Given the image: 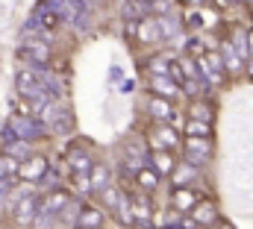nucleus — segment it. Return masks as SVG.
I'll return each instance as SVG.
<instances>
[{
  "label": "nucleus",
  "mask_w": 253,
  "mask_h": 229,
  "mask_svg": "<svg viewBox=\"0 0 253 229\" xmlns=\"http://www.w3.org/2000/svg\"><path fill=\"white\" fill-rule=\"evenodd\" d=\"M129 209H132V218H135V229H150L153 227V218H156V209L147 197V191H129Z\"/></svg>",
  "instance_id": "1"
},
{
  "label": "nucleus",
  "mask_w": 253,
  "mask_h": 229,
  "mask_svg": "<svg viewBox=\"0 0 253 229\" xmlns=\"http://www.w3.org/2000/svg\"><path fill=\"white\" fill-rule=\"evenodd\" d=\"M147 144H150V150H174L177 153V147L183 144L180 141V132H177V126L174 123H153V129L147 132Z\"/></svg>",
  "instance_id": "2"
},
{
  "label": "nucleus",
  "mask_w": 253,
  "mask_h": 229,
  "mask_svg": "<svg viewBox=\"0 0 253 229\" xmlns=\"http://www.w3.org/2000/svg\"><path fill=\"white\" fill-rule=\"evenodd\" d=\"M129 33L135 36V41H138V44H159V41L165 38L162 24H159V18H153V15H144V18L132 21Z\"/></svg>",
  "instance_id": "3"
},
{
  "label": "nucleus",
  "mask_w": 253,
  "mask_h": 229,
  "mask_svg": "<svg viewBox=\"0 0 253 229\" xmlns=\"http://www.w3.org/2000/svg\"><path fill=\"white\" fill-rule=\"evenodd\" d=\"M12 221L15 224H21V227H33V221L39 218V212H42V197H33V194H24L12 209Z\"/></svg>",
  "instance_id": "4"
},
{
  "label": "nucleus",
  "mask_w": 253,
  "mask_h": 229,
  "mask_svg": "<svg viewBox=\"0 0 253 229\" xmlns=\"http://www.w3.org/2000/svg\"><path fill=\"white\" fill-rule=\"evenodd\" d=\"M47 168H50V162L44 156H39V153L36 156H27V159H21L15 179H21V182H39V179L47 176Z\"/></svg>",
  "instance_id": "5"
},
{
  "label": "nucleus",
  "mask_w": 253,
  "mask_h": 229,
  "mask_svg": "<svg viewBox=\"0 0 253 229\" xmlns=\"http://www.w3.org/2000/svg\"><path fill=\"white\" fill-rule=\"evenodd\" d=\"M200 191L194 185H174L171 188V206L180 212V215H191V209L200 203Z\"/></svg>",
  "instance_id": "6"
},
{
  "label": "nucleus",
  "mask_w": 253,
  "mask_h": 229,
  "mask_svg": "<svg viewBox=\"0 0 253 229\" xmlns=\"http://www.w3.org/2000/svg\"><path fill=\"white\" fill-rule=\"evenodd\" d=\"M77 200V194L71 188H50L47 194H42V212L47 215H59L62 209H68Z\"/></svg>",
  "instance_id": "7"
},
{
  "label": "nucleus",
  "mask_w": 253,
  "mask_h": 229,
  "mask_svg": "<svg viewBox=\"0 0 253 229\" xmlns=\"http://www.w3.org/2000/svg\"><path fill=\"white\" fill-rule=\"evenodd\" d=\"M212 156V141L209 138H183V162L203 165Z\"/></svg>",
  "instance_id": "8"
},
{
  "label": "nucleus",
  "mask_w": 253,
  "mask_h": 229,
  "mask_svg": "<svg viewBox=\"0 0 253 229\" xmlns=\"http://www.w3.org/2000/svg\"><path fill=\"white\" fill-rule=\"evenodd\" d=\"M147 165L159 173V176H174L180 159H177L174 150H150V153H147Z\"/></svg>",
  "instance_id": "9"
},
{
  "label": "nucleus",
  "mask_w": 253,
  "mask_h": 229,
  "mask_svg": "<svg viewBox=\"0 0 253 229\" xmlns=\"http://www.w3.org/2000/svg\"><path fill=\"white\" fill-rule=\"evenodd\" d=\"M147 112L153 114V120H159V123H174L177 106H174V100H168V97L150 94V97H147Z\"/></svg>",
  "instance_id": "10"
},
{
  "label": "nucleus",
  "mask_w": 253,
  "mask_h": 229,
  "mask_svg": "<svg viewBox=\"0 0 253 229\" xmlns=\"http://www.w3.org/2000/svg\"><path fill=\"white\" fill-rule=\"evenodd\" d=\"M103 221H106V209H103V206L83 203L80 218H77V227H80V229H103ZM77 227H74V229H77Z\"/></svg>",
  "instance_id": "11"
},
{
  "label": "nucleus",
  "mask_w": 253,
  "mask_h": 229,
  "mask_svg": "<svg viewBox=\"0 0 253 229\" xmlns=\"http://www.w3.org/2000/svg\"><path fill=\"white\" fill-rule=\"evenodd\" d=\"M147 85H150V91H153V94L168 97V100H177V94L183 91V88H180L168 74H165V76H162V74H150V76H147Z\"/></svg>",
  "instance_id": "12"
},
{
  "label": "nucleus",
  "mask_w": 253,
  "mask_h": 229,
  "mask_svg": "<svg viewBox=\"0 0 253 229\" xmlns=\"http://www.w3.org/2000/svg\"><path fill=\"white\" fill-rule=\"evenodd\" d=\"M191 218L200 224V227H212L215 221H218V206H215V200H209V197H203L194 209H191Z\"/></svg>",
  "instance_id": "13"
},
{
  "label": "nucleus",
  "mask_w": 253,
  "mask_h": 229,
  "mask_svg": "<svg viewBox=\"0 0 253 229\" xmlns=\"http://www.w3.org/2000/svg\"><path fill=\"white\" fill-rule=\"evenodd\" d=\"M15 88H18L21 97H33L36 91H42L36 71H33V68H21V71H18V79H15Z\"/></svg>",
  "instance_id": "14"
},
{
  "label": "nucleus",
  "mask_w": 253,
  "mask_h": 229,
  "mask_svg": "<svg viewBox=\"0 0 253 229\" xmlns=\"http://www.w3.org/2000/svg\"><path fill=\"white\" fill-rule=\"evenodd\" d=\"M124 200H126V191L124 188H118V185H109V188L100 191V206H103L106 212H118Z\"/></svg>",
  "instance_id": "15"
},
{
  "label": "nucleus",
  "mask_w": 253,
  "mask_h": 229,
  "mask_svg": "<svg viewBox=\"0 0 253 229\" xmlns=\"http://www.w3.org/2000/svg\"><path fill=\"white\" fill-rule=\"evenodd\" d=\"M159 179H162V176L153 171L150 165H141V168L135 171V185H138L141 191H147V194H153V191L159 188Z\"/></svg>",
  "instance_id": "16"
},
{
  "label": "nucleus",
  "mask_w": 253,
  "mask_h": 229,
  "mask_svg": "<svg viewBox=\"0 0 253 229\" xmlns=\"http://www.w3.org/2000/svg\"><path fill=\"white\" fill-rule=\"evenodd\" d=\"M68 182H71V191H74L77 197H88V194H94V182H91V173L71 171Z\"/></svg>",
  "instance_id": "17"
},
{
  "label": "nucleus",
  "mask_w": 253,
  "mask_h": 229,
  "mask_svg": "<svg viewBox=\"0 0 253 229\" xmlns=\"http://www.w3.org/2000/svg\"><path fill=\"white\" fill-rule=\"evenodd\" d=\"M221 59H224V68H227L230 74H239V71H242V53L233 50V41H230V38L221 41Z\"/></svg>",
  "instance_id": "18"
},
{
  "label": "nucleus",
  "mask_w": 253,
  "mask_h": 229,
  "mask_svg": "<svg viewBox=\"0 0 253 229\" xmlns=\"http://www.w3.org/2000/svg\"><path fill=\"white\" fill-rule=\"evenodd\" d=\"M183 138H212V123L209 120L189 117L186 126H183Z\"/></svg>",
  "instance_id": "19"
},
{
  "label": "nucleus",
  "mask_w": 253,
  "mask_h": 229,
  "mask_svg": "<svg viewBox=\"0 0 253 229\" xmlns=\"http://www.w3.org/2000/svg\"><path fill=\"white\" fill-rule=\"evenodd\" d=\"M91 182H94V194H100L103 188L112 185V182H109V168H106L103 162H94V168H91Z\"/></svg>",
  "instance_id": "20"
},
{
  "label": "nucleus",
  "mask_w": 253,
  "mask_h": 229,
  "mask_svg": "<svg viewBox=\"0 0 253 229\" xmlns=\"http://www.w3.org/2000/svg\"><path fill=\"white\" fill-rule=\"evenodd\" d=\"M94 162L88 159V153H80V150H71V171H80V173H91Z\"/></svg>",
  "instance_id": "21"
},
{
  "label": "nucleus",
  "mask_w": 253,
  "mask_h": 229,
  "mask_svg": "<svg viewBox=\"0 0 253 229\" xmlns=\"http://www.w3.org/2000/svg\"><path fill=\"white\" fill-rule=\"evenodd\" d=\"M27 53L33 56V62H39V65H47V62H50V47H47L44 41H33V44L27 47Z\"/></svg>",
  "instance_id": "22"
},
{
  "label": "nucleus",
  "mask_w": 253,
  "mask_h": 229,
  "mask_svg": "<svg viewBox=\"0 0 253 229\" xmlns=\"http://www.w3.org/2000/svg\"><path fill=\"white\" fill-rule=\"evenodd\" d=\"M18 159H12L9 153H0V179H9V176H18Z\"/></svg>",
  "instance_id": "23"
},
{
  "label": "nucleus",
  "mask_w": 253,
  "mask_h": 229,
  "mask_svg": "<svg viewBox=\"0 0 253 229\" xmlns=\"http://www.w3.org/2000/svg\"><path fill=\"white\" fill-rule=\"evenodd\" d=\"M189 117H197V120H209L212 123V106L209 103H197V100H191V106H189Z\"/></svg>",
  "instance_id": "24"
},
{
  "label": "nucleus",
  "mask_w": 253,
  "mask_h": 229,
  "mask_svg": "<svg viewBox=\"0 0 253 229\" xmlns=\"http://www.w3.org/2000/svg\"><path fill=\"white\" fill-rule=\"evenodd\" d=\"M174 9V3L171 0H153L150 6H147V12L153 15V18H168V12Z\"/></svg>",
  "instance_id": "25"
},
{
  "label": "nucleus",
  "mask_w": 253,
  "mask_h": 229,
  "mask_svg": "<svg viewBox=\"0 0 253 229\" xmlns=\"http://www.w3.org/2000/svg\"><path fill=\"white\" fill-rule=\"evenodd\" d=\"M59 224V218L56 215H47V212H39V218L33 221V229H53Z\"/></svg>",
  "instance_id": "26"
},
{
  "label": "nucleus",
  "mask_w": 253,
  "mask_h": 229,
  "mask_svg": "<svg viewBox=\"0 0 253 229\" xmlns=\"http://www.w3.org/2000/svg\"><path fill=\"white\" fill-rule=\"evenodd\" d=\"M177 229H203V227H200L191 215H183V218H180V224H177Z\"/></svg>",
  "instance_id": "27"
},
{
  "label": "nucleus",
  "mask_w": 253,
  "mask_h": 229,
  "mask_svg": "<svg viewBox=\"0 0 253 229\" xmlns=\"http://www.w3.org/2000/svg\"><path fill=\"white\" fill-rule=\"evenodd\" d=\"M236 3H239V0H215L218 9H230V6H236Z\"/></svg>",
  "instance_id": "28"
},
{
  "label": "nucleus",
  "mask_w": 253,
  "mask_h": 229,
  "mask_svg": "<svg viewBox=\"0 0 253 229\" xmlns=\"http://www.w3.org/2000/svg\"><path fill=\"white\" fill-rule=\"evenodd\" d=\"M245 71H248V76L253 79V56H248V65H245Z\"/></svg>",
  "instance_id": "29"
},
{
  "label": "nucleus",
  "mask_w": 253,
  "mask_h": 229,
  "mask_svg": "<svg viewBox=\"0 0 253 229\" xmlns=\"http://www.w3.org/2000/svg\"><path fill=\"white\" fill-rule=\"evenodd\" d=\"M248 50H251V56H253V30L248 33Z\"/></svg>",
  "instance_id": "30"
},
{
  "label": "nucleus",
  "mask_w": 253,
  "mask_h": 229,
  "mask_svg": "<svg viewBox=\"0 0 253 229\" xmlns=\"http://www.w3.org/2000/svg\"><path fill=\"white\" fill-rule=\"evenodd\" d=\"M183 3H189V6H200L203 0H183Z\"/></svg>",
  "instance_id": "31"
},
{
  "label": "nucleus",
  "mask_w": 253,
  "mask_h": 229,
  "mask_svg": "<svg viewBox=\"0 0 253 229\" xmlns=\"http://www.w3.org/2000/svg\"><path fill=\"white\" fill-rule=\"evenodd\" d=\"M245 3H251V0H245Z\"/></svg>",
  "instance_id": "32"
},
{
  "label": "nucleus",
  "mask_w": 253,
  "mask_h": 229,
  "mask_svg": "<svg viewBox=\"0 0 253 229\" xmlns=\"http://www.w3.org/2000/svg\"><path fill=\"white\" fill-rule=\"evenodd\" d=\"M224 229H230V227H224Z\"/></svg>",
  "instance_id": "33"
},
{
  "label": "nucleus",
  "mask_w": 253,
  "mask_h": 229,
  "mask_svg": "<svg viewBox=\"0 0 253 229\" xmlns=\"http://www.w3.org/2000/svg\"><path fill=\"white\" fill-rule=\"evenodd\" d=\"M171 229H177V227H171Z\"/></svg>",
  "instance_id": "34"
},
{
  "label": "nucleus",
  "mask_w": 253,
  "mask_h": 229,
  "mask_svg": "<svg viewBox=\"0 0 253 229\" xmlns=\"http://www.w3.org/2000/svg\"><path fill=\"white\" fill-rule=\"evenodd\" d=\"M77 229H80V227H77Z\"/></svg>",
  "instance_id": "35"
}]
</instances>
